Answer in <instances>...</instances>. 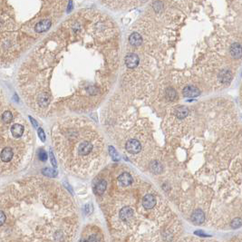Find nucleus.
I'll use <instances>...</instances> for the list:
<instances>
[{
    "label": "nucleus",
    "instance_id": "f257e3e1",
    "mask_svg": "<svg viewBox=\"0 0 242 242\" xmlns=\"http://www.w3.org/2000/svg\"><path fill=\"white\" fill-rule=\"evenodd\" d=\"M26 210L0 193V210L5 222L1 242H72L77 215L70 198L56 182L31 179L5 190Z\"/></svg>",
    "mask_w": 242,
    "mask_h": 242
},
{
    "label": "nucleus",
    "instance_id": "f03ea898",
    "mask_svg": "<svg viewBox=\"0 0 242 242\" xmlns=\"http://www.w3.org/2000/svg\"><path fill=\"white\" fill-rule=\"evenodd\" d=\"M125 149L126 151L131 153V154H137L141 152V145L140 141L136 139H131L127 141L125 144Z\"/></svg>",
    "mask_w": 242,
    "mask_h": 242
},
{
    "label": "nucleus",
    "instance_id": "7ed1b4c3",
    "mask_svg": "<svg viewBox=\"0 0 242 242\" xmlns=\"http://www.w3.org/2000/svg\"><path fill=\"white\" fill-rule=\"evenodd\" d=\"M10 131L15 139H20L25 132V127L20 123H14L10 127Z\"/></svg>",
    "mask_w": 242,
    "mask_h": 242
},
{
    "label": "nucleus",
    "instance_id": "20e7f679",
    "mask_svg": "<svg viewBox=\"0 0 242 242\" xmlns=\"http://www.w3.org/2000/svg\"><path fill=\"white\" fill-rule=\"evenodd\" d=\"M139 62H140L139 56L136 54L131 53L125 56V64L128 68H131V69L135 68L139 64Z\"/></svg>",
    "mask_w": 242,
    "mask_h": 242
},
{
    "label": "nucleus",
    "instance_id": "39448f33",
    "mask_svg": "<svg viewBox=\"0 0 242 242\" xmlns=\"http://www.w3.org/2000/svg\"><path fill=\"white\" fill-rule=\"evenodd\" d=\"M133 210L131 207H123L119 212V217L122 221H128L133 217Z\"/></svg>",
    "mask_w": 242,
    "mask_h": 242
},
{
    "label": "nucleus",
    "instance_id": "423d86ee",
    "mask_svg": "<svg viewBox=\"0 0 242 242\" xmlns=\"http://www.w3.org/2000/svg\"><path fill=\"white\" fill-rule=\"evenodd\" d=\"M183 96L187 97V98H194L199 95L200 92L197 87L194 86H187L183 89L182 91Z\"/></svg>",
    "mask_w": 242,
    "mask_h": 242
},
{
    "label": "nucleus",
    "instance_id": "0eeeda50",
    "mask_svg": "<svg viewBox=\"0 0 242 242\" xmlns=\"http://www.w3.org/2000/svg\"><path fill=\"white\" fill-rule=\"evenodd\" d=\"M191 220L196 225L201 224L205 220L204 212L201 210H194V212L191 215Z\"/></svg>",
    "mask_w": 242,
    "mask_h": 242
},
{
    "label": "nucleus",
    "instance_id": "6e6552de",
    "mask_svg": "<svg viewBox=\"0 0 242 242\" xmlns=\"http://www.w3.org/2000/svg\"><path fill=\"white\" fill-rule=\"evenodd\" d=\"M52 26V23L49 19H46V20H43L39 23L36 24L35 29H36V32L37 33H43V32H46Z\"/></svg>",
    "mask_w": 242,
    "mask_h": 242
},
{
    "label": "nucleus",
    "instance_id": "1a4fd4ad",
    "mask_svg": "<svg viewBox=\"0 0 242 242\" xmlns=\"http://www.w3.org/2000/svg\"><path fill=\"white\" fill-rule=\"evenodd\" d=\"M156 204V200H155V197L152 194H147L144 196L143 199H142V205L145 209L150 210L152 209Z\"/></svg>",
    "mask_w": 242,
    "mask_h": 242
},
{
    "label": "nucleus",
    "instance_id": "9d476101",
    "mask_svg": "<svg viewBox=\"0 0 242 242\" xmlns=\"http://www.w3.org/2000/svg\"><path fill=\"white\" fill-rule=\"evenodd\" d=\"M230 55L235 59H240L242 57V46L238 44L234 43L230 46Z\"/></svg>",
    "mask_w": 242,
    "mask_h": 242
},
{
    "label": "nucleus",
    "instance_id": "9b49d317",
    "mask_svg": "<svg viewBox=\"0 0 242 242\" xmlns=\"http://www.w3.org/2000/svg\"><path fill=\"white\" fill-rule=\"evenodd\" d=\"M129 42L131 46H139L142 44V37L141 36L140 34L134 32L132 33L130 37H129Z\"/></svg>",
    "mask_w": 242,
    "mask_h": 242
},
{
    "label": "nucleus",
    "instance_id": "f8f14e48",
    "mask_svg": "<svg viewBox=\"0 0 242 242\" xmlns=\"http://www.w3.org/2000/svg\"><path fill=\"white\" fill-rule=\"evenodd\" d=\"M219 79L222 84H229L232 79V74L229 70H222L219 74Z\"/></svg>",
    "mask_w": 242,
    "mask_h": 242
},
{
    "label": "nucleus",
    "instance_id": "ddd939ff",
    "mask_svg": "<svg viewBox=\"0 0 242 242\" xmlns=\"http://www.w3.org/2000/svg\"><path fill=\"white\" fill-rule=\"evenodd\" d=\"M118 182L121 186H129L132 182V177L128 172H123L118 177Z\"/></svg>",
    "mask_w": 242,
    "mask_h": 242
},
{
    "label": "nucleus",
    "instance_id": "4468645a",
    "mask_svg": "<svg viewBox=\"0 0 242 242\" xmlns=\"http://www.w3.org/2000/svg\"><path fill=\"white\" fill-rule=\"evenodd\" d=\"M174 114L179 119H184L189 114V109L187 107H185V106H179V107H177L175 109Z\"/></svg>",
    "mask_w": 242,
    "mask_h": 242
},
{
    "label": "nucleus",
    "instance_id": "2eb2a0df",
    "mask_svg": "<svg viewBox=\"0 0 242 242\" xmlns=\"http://www.w3.org/2000/svg\"><path fill=\"white\" fill-rule=\"evenodd\" d=\"M106 188H107V182H105L104 180H101L100 182L95 185L94 191H95V193L97 195L101 196V195H103L104 193Z\"/></svg>",
    "mask_w": 242,
    "mask_h": 242
},
{
    "label": "nucleus",
    "instance_id": "dca6fc26",
    "mask_svg": "<svg viewBox=\"0 0 242 242\" xmlns=\"http://www.w3.org/2000/svg\"><path fill=\"white\" fill-rule=\"evenodd\" d=\"M165 97L168 101L170 102H173L177 99L178 95H177V92L173 89V88H167L165 91Z\"/></svg>",
    "mask_w": 242,
    "mask_h": 242
},
{
    "label": "nucleus",
    "instance_id": "f3484780",
    "mask_svg": "<svg viewBox=\"0 0 242 242\" xmlns=\"http://www.w3.org/2000/svg\"><path fill=\"white\" fill-rule=\"evenodd\" d=\"M162 165L158 162H151L150 164V170L152 172L155 173V174H159V173H162Z\"/></svg>",
    "mask_w": 242,
    "mask_h": 242
},
{
    "label": "nucleus",
    "instance_id": "a211bd4d",
    "mask_svg": "<svg viewBox=\"0 0 242 242\" xmlns=\"http://www.w3.org/2000/svg\"><path fill=\"white\" fill-rule=\"evenodd\" d=\"M1 119L4 123L8 124L13 121V114L10 111H5L1 115Z\"/></svg>",
    "mask_w": 242,
    "mask_h": 242
},
{
    "label": "nucleus",
    "instance_id": "6ab92c4d",
    "mask_svg": "<svg viewBox=\"0 0 242 242\" xmlns=\"http://www.w3.org/2000/svg\"><path fill=\"white\" fill-rule=\"evenodd\" d=\"M43 174L46 177H51V178H53V177H56L57 174H58V172H57V171H56L54 169L46 168V169L43 170Z\"/></svg>",
    "mask_w": 242,
    "mask_h": 242
},
{
    "label": "nucleus",
    "instance_id": "aec40b11",
    "mask_svg": "<svg viewBox=\"0 0 242 242\" xmlns=\"http://www.w3.org/2000/svg\"><path fill=\"white\" fill-rule=\"evenodd\" d=\"M109 153H110L112 159L114 162H119V160H120L119 154H118V152H116V150L113 146H109Z\"/></svg>",
    "mask_w": 242,
    "mask_h": 242
},
{
    "label": "nucleus",
    "instance_id": "412c9836",
    "mask_svg": "<svg viewBox=\"0 0 242 242\" xmlns=\"http://www.w3.org/2000/svg\"><path fill=\"white\" fill-rule=\"evenodd\" d=\"M37 157L41 162H46L47 160V154L44 149H39L37 151Z\"/></svg>",
    "mask_w": 242,
    "mask_h": 242
},
{
    "label": "nucleus",
    "instance_id": "4be33fe9",
    "mask_svg": "<svg viewBox=\"0 0 242 242\" xmlns=\"http://www.w3.org/2000/svg\"><path fill=\"white\" fill-rule=\"evenodd\" d=\"M230 226H231V228H233V229H239L240 227H241L242 226V220L241 219H240V218L234 219V220L231 221Z\"/></svg>",
    "mask_w": 242,
    "mask_h": 242
},
{
    "label": "nucleus",
    "instance_id": "5701e85b",
    "mask_svg": "<svg viewBox=\"0 0 242 242\" xmlns=\"http://www.w3.org/2000/svg\"><path fill=\"white\" fill-rule=\"evenodd\" d=\"M152 7H153V9H154L156 12H160V11L162 10L163 4H162V2H161V1H155V2L152 4Z\"/></svg>",
    "mask_w": 242,
    "mask_h": 242
},
{
    "label": "nucleus",
    "instance_id": "b1692460",
    "mask_svg": "<svg viewBox=\"0 0 242 242\" xmlns=\"http://www.w3.org/2000/svg\"><path fill=\"white\" fill-rule=\"evenodd\" d=\"M37 133H38V136L41 139V141H46V134H45V131H44V130L42 128H39L38 129Z\"/></svg>",
    "mask_w": 242,
    "mask_h": 242
},
{
    "label": "nucleus",
    "instance_id": "393cba45",
    "mask_svg": "<svg viewBox=\"0 0 242 242\" xmlns=\"http://www.w3.org/2000/svg\"><path fill=\"white\" fill-rule=\"evenodd\" d=\"M49 155H50V161H51V163H52V165L56 168V166H57V163H56V158H55V155H54V153H53V152L50 150V152H49Z\"/></svg>",
    "mask_w": 242,
    "mask_h": 242
},
{
    "label": "nucleus",
    "instance_id": "a878e982",
    "mask_svg": "<svg viewBox=\"0 0 242 242\" xmlns=\"http://www.w3.org/2000/svg\"><path fill=\"white\" fill-rule=\"evenodd\" d=\"M5 222V215L2 210H0V227L4 225Z\"/></svg>",
    "mask_w": 242,
    "mask_h": 242
},
{
    "label": "nucleus",
    "instance_id": "bb28decb",
    "mask_svg": "<svg viewBox=\"0 0 242 242\" xmlns=\"http://www.w3.org/2000/svg\"><path fill=\"white\" fill-rule=\"evenodd\" d=\"M85 212H86V213H88V214H90V213H92V212H93V206H92L91 204H89V205H86V206H85Z\"/></svg>",
    "mask_w": 242,
    "mask_h": 242
},
{
    "label": "nucleus",
    "instance_id": "cd10ccee",
    "mask_svg": "<svg viewBox=\"0 0 242 242\" xmlns=\"http://www.w3.org/2000/svg\"><path fill=\"white\" fill-rule=\"evenodd\" d=\"M88 242H98V240H97V238H96V236H94V235H92V236H90L89 237V239H88V240H87Z\"/></svg>",
    "mask_w": 242,
    "mask_h": 242
},
{
    "label": "nucleus",
    "instance_id": "c85d7f7f",
    "mask_svg": "<svg viewBox=\"0 0 242 242\" xmlns=\"http://www.w3.org/2000/svg\"><path fill=\"white\" fill-rule=\"evenodd\" d=\"M29 119H30V121H31V122H32V124H33V126H34V127H36H36L38 126V123H37V121H36V120H35V119H34L32 116H29Z\"/></svg>",
    "mask_w": 242,
    "mask_h": 242
},
{
    "label": "nucleus",
    "instance_id": "c756f323",
    "mask_svg": "<svg viewBox=\"0 0 242 242\" xmlns=\"http://www.w3.org/2000/svg\"><path fill=\"white\" fill-rule=\"evenodd\" d=\"M195 234H198V235H199V236H200V237H210L209 235L205 234V233H204V232H202L201 230L196 231V232H195Z\"/></svg>",
    "mask_w": 242,
    "mask_h": 242
},
{
    "label": "nucleus",
    "instance_id": "7c9ffc66",
    "mask_svg": "<svg viewBox=\"0 0 242 242\" xmlns=\"http://www.w3.org/2000/svg\"><path fill=\"white\" fill-rule=\"evenodd\" d=\"M72 5H73V2L70 1V2H69V5H68V9H67V12H68V13H69V12L71 11V9H72Z\"/></svg>",
    "mask_w": 242,
    "mask_h": 242
},
{
    "label": "nucleus",
    "instance_id": "2f4dec72",
    "mask_svg": "<svg viewBox=\"0 0 242 242\" xmlns=\"http://www.w3.org/2000/svg\"><path fill=\"white\" fill-rule=\"evenodd\" d=\"M82 242H88V241H87V240H84V241H82Z\"/></svg>",
    "mask_w": 242,
    "mask_h": 242
}]
</instances>
